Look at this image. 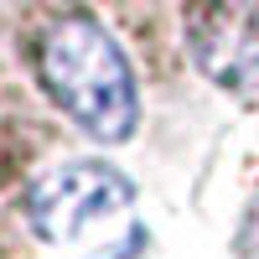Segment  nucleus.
Instances as JSON below:
<instances>
[{"mask_svg":"<svg viewBox=\"0 0 259 259\" xmlns=\"http://www.w3.org/2000/svg\"><path fill=\"white\" fill-rule=\"evenodd\" d=\"M47 94L94 140H124L135 130V78L114 36L89 16H62L47 26L36 52Z\"/></svg>","mask_w":259,"mask_h":259,"instance_id":"nucleus-1","label":"nucleus"},{"mask_svg":"<svg viewBox=\"0 0 259 259\" xmlns=\"http://www.w3.org/2000/svg\"><path fill=\"white\" fill-rule=\"evenodd\" d=\"M31 228L57 249H78L83 259H124L114 239L140 244L135 187L104 161L57 166L31 192Z\"/></svg>","mask_w":259,"mask_h":259,"instance_id":"nucleus-2","label":"nucleus"},{"mask_svg":"<svg viewBox=\"0 0 259 259\" xmlns=\"http://www.w3.org/2000/svg\"><path fill=\"white\" fill-rule=\"evenodd\" d=\"M192 57L212 83L233 94H259V0H197Z\"/></svg>","mask_w":259,"mask_h":259,"instance_id":"nucleus-3","label":"nucleus"},{"mask_svg":"<svg viewBox=\"0 0 259 259\" xmlns=\"http://www.w3.org/2000/svg\"><path fill=\"white\" fill-rule=\"evenodd\" d=\"M244 254H249V259H259V207L249 212V228H244Z\"/></svg>","mask_w":259,"mask_h":259,"instance_id":"nucleus-4","label":"nucleus"}]
</instances>
